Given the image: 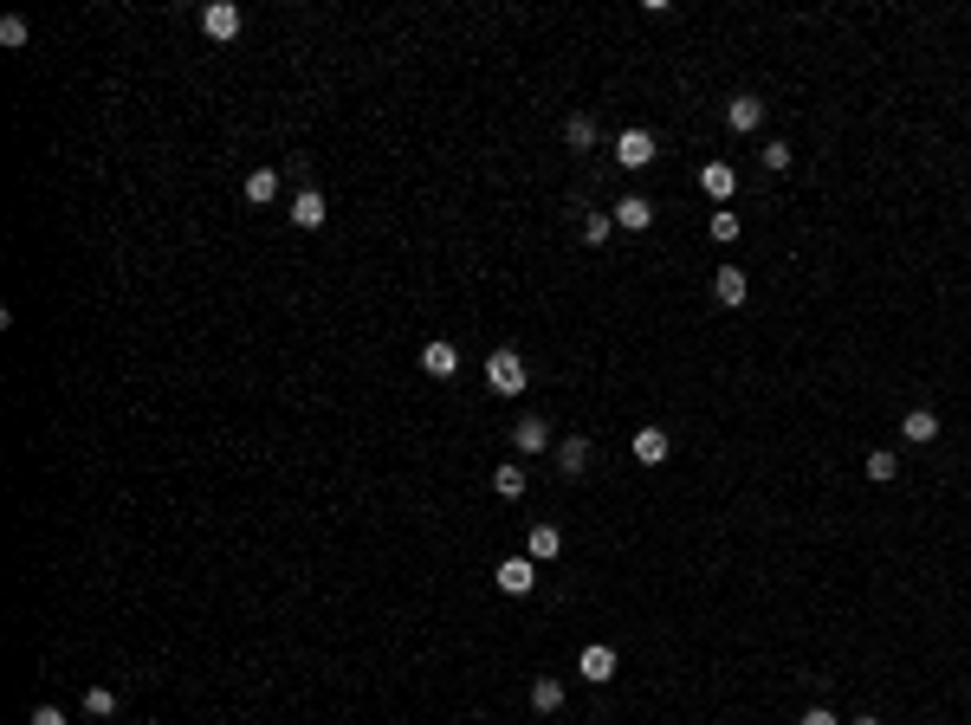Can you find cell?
Here are the masks:
<instances>
[{
    "label": "cell",
    "mask_w": 971,
    "mask_h": 725,
    "mask_svg": "<svg viewBox=\"0 0 971 725\" xmlns=\"http://www.w3.org/2000/svg\"><path fill=\"white\" fill-rule=\"evenodd\" d=\"M324 214H331V201L318 195V188H298V201H292V227H324Z\"/></svg>",
    "instance_id": "8fae6325"
},
{
    "label": "cell",
    "mask_w": 971,
    "mask_h": 725,
    "mask_svg": "<svg viewBox=\"0 0 971 725\" xmlns=\"http://www.w3.org/2000/svg\"><path fill=\"white\" fill-rule=\"evenodd\" d=\"M0 46H26V20H20V13H7V20H0Z\"/></svg>",
    "instance_id": "484cf974"
},
{
    "label": "cell",
    "mask_w": 971,
    "mask_h": 725,
    "mask_svg": "<svg viewBox=\"0 0 971 725\" xmlns=\"http://www.w3.org/2000/svg\"><path fill=\"white\" fill-rule=\"evenodd\" d=\"M667 454H674V441H667V428H641V434H635V460H641V467H661Z\"/></svg>",
    "instance_id": "9a60e30c"
},
{
    "label": "cell",
    "mask_w": 971,
    "mask_h": 725,
    "mask_svg": "<svg viewBox=\"0 0 971 725\" xmlns=\"http://www.w3.org/2000/svg\"><path fill=\"white\" fill-rule=\"evenodd\" d=\"M745 292H751V285H745V272H738V266H719V272H713V298H719L726 311L745 305Z\"/></svg>",
    "instance_id": "7c38bea8"
},
{
    "label": "cell",
    "mask_w": 971,
    "mask_h": 725,
    "mask_svg": "<svg viewBox=\"0 0 971 725\" xmlns=\"http://www.w3.org/2000/svg\"><path fill=\"white\" fill-rule=\"evenodd\" d=\"M713 240H719V246L738 240V214H732V208H713Z\"/></svg>",
    "instance_id": "603a6c76"
},
{
    "label": "cell",
    "mask_w": 971,
    "mask_h": 725,
    "mask_svg": "<svg viewBox=\"0 0 971 725\" xmlns=\"http://www.w3.org/2000/svg\"><path fill=\"white\" fill-rule=\"evenodd\" d=\"M201 33H208V39H234L240 33V7H234V0H214V7L201 13Z\"/></svg>",
    "instance_id": "9c48e42d"
},
{
    "label": "cell",
    "mask_w": 971,
    "mask_h": 725,
    "mask_svg": "<svg viewBox=\"0 0 971 725\" xmlns=\"http://www.w3.org/2000/svg\"><path fill=\"white\" fill-rule=\"evenodd\" d=\"M26 725H65V713H59V706H33V719H26Z\"/></svg>",
    "instance_id": "4316f807"
},
{
    "label": "cell",
    "mask_w": 971,
    "mask_h": 725,
    "mask_svg": "<svg viewBox=\"0 0 971 725\" xmlns=\"http://www.w3.org/2000/svg\"><path fill=\"white\" fill-rule=\"evenodd\" d=\"M700 188H706V201H713V208H726V201L738 195V175H732V162H706V169H700Z\"/></svg>",
    "instance_id": "52a82bcc"
},
{
    "label": "cell",
    "mask_w": 971,
    "mask_h": 725,
    "mask_svg": "<svg viewBox=\"0 0 971 725\" xmlns=\"http://www.w3.org/2000/svg\"><path fill=\"white\" fill-rule=\"evenodd\" d=\"M726 123H732V130H758V123H764V98H758V91H738V98L726 104Z\"/></svg>",
    "instance_id": "4fadbf2b"
},
{
    "label": "cell",
    "mask_w": 971,
    "mask_h": 725,
    "mask_svg": "<svg viewBox=\"0 0 971 725\" xmlns=\"http://www.w3.org/2000/svg\"><path fill=\"white\" fill-rule=\"evenodd\" d=\"M894 473H900V460L887 454V447H874V454H868V480H874V486H887Z\"/></svg>",
    "instance_id": "44dd1931"
},
{
    "label": "cell",
    "mask_w": 971,
    "mask_h": 725,
    "mask_svg": "<svg viewBox=\"0 0 971 725\" xmlns=\"http://www.w3.org/2000/svg\"><path fill=\"white\" fill-rule=\"evenodd\" d=\"M272 195H279V169H253V175H246V201H253V208H266Z\"/></svg>",
    "instance_id": "d6986e66"
},
{
    "label": "cell",
    "mask_w": 971,
    "mask_h": 725,
    "mask_svg": "<svg viewBox=\"0 0 971 725\" xmlns=\"http://www.w3.org/2000/svg\"><path fill=\"white\" fill-rule=\"evenodd\" d=\"M564 143L577 149V156H590V149L603 143V123H596L590 111H570V117H564Z\"/></svg>",
    "instance_id": "8992f818"
},
{
    "label": "cell",
    "mask_w": 971,
    "mask_h": 725,
    "mask_svg": "<svg viewBox=\"0 0 971 725\" xmlns=\"http://www.w3.org/2000/svg\"><path fill=\"white\" fill-rule=\"evenodd\" d=\"M492 583H499L505 596H531V583H538V564H531V557H505V564L492 570Z\"/></svg>",
    "instance_id": "3957f363"
},
{
    "label": "cell",
    "mask_w": 971,
    "mask_h": 725,
    "mask_svg": "<svg viewBox=\"0 0 971 725\" xmlns=\"http://www.w3.org/2000/svg\"><path fill=\"white\" fill-rule=\"evenodd\" d=\"M790 162H797V149H790V143H764V169H777V175H784Z\"/></svg>",
    "instance_id": "d4e9b609"
},
{
    "label": "cell",
    "mask_w": 971,
    "mask_h": 725,
    "mask_svg": "<svg viewBox=\"0 0 971 725\" xmlns=\"http://www.w3.org/2000/svg\"><path fill=\"white\" fill-rule=\"evenodd\" d=\"M421 369H428L434 382H447V376H454V369H460V350H454V344H441V337H434V344L421 350Z\"/></svg>",
    "instance_id": "2e32d148"
},
{
    "label": "cell",
    "mask_w": 971,
    "mask_h": 725,
    "mask_svg": "<svg viewBox=\"0 0 971 725\" xmlns=\"http://www.w3.org/2000/svg\"><path fill=\"white\" fill-rule=\"evenodd\" d=\"M557 551H564V531H557V525H531V538H525V557H531V564H551Z\"/></svg>",
    "instance_id": "5bb4252c"
},
{
    "label": "cell",
    "mask_w": 971,
    "mask_h": 725,
    "mask_svg": "<svg viewBox=\"0 0 971 725\" xmlns=\"http://www.w3.org/2000/svg\"><path fill=\"white\" fill-rule=\"evenodd\" d=\"M486 382H492V395H525V357L518 350H492L486 357Z\"/></svg>",
    "instance_id": "6da1fadb"
},
{
    "label": "cell",
    "mask_w": 971,
    "mask_h": 725,
    "mask_svg": "<svg viewBox=\"0 0 971 725\" xmlns=\"http://www.w3.org/2000/svg\"><path fill=\"white\" fill-rule=\"evenodd\" d=\"M577 674H583V680H596V687H609V680H615V648L590 641V648H583V661H577Z\"/></svg>",
    "instance_id": "ba28073f"
},
{
    "label": "cell",
    "mask_w": 971,
    "mask_h": 725,
    "mask_svg": "<svg viewBox=\"0 0 971 725\" xmlns=\"http://www.w3.org/2000/svg\"><path fill=\"white\" fill-rule=\"evenodd\" d=\"M531 706H538V713H564V680L538 674V680H531Z\"/></svg>",
    "instance_id": "ac0fdd59"
},
{
    "label": "cell",
    "mask_w": 971,
    "mask_h": 725,
    "mask_svg": "<svg viewBox=\"0 0 971 725\" xmlns=\"http://www.w3.org/2000/svg\"><path fill=\"white\" fill-rule=\"evenodd\" d=\"M654 149H661L654 130H622V136H615V162H622V169H648Z\"/></svg>",
    "instance_id": "7a4b0ae2"
},
{
    "label": "cell",
    "mask_w": 971,
    "mask_h": 725,
    "mask_svg": "<svg viewBox=\"0 0 971 725\" xmlns=\"http://www.w3.org/2000/svg\"><path fill=\"white\" fill-rule=\"evenodd\" d=\"M849 725H881V719H874V713H861V719H849Z\"/></svg>",
    "instance_id": "f1b7e54d"
},
{
    "label": "cell",
    "mask_w": 971,
    "mask_h": 725,
    "mask_svg": "<svg viewBox=\"0 0 971 725\" xmlns=\"http://www.w3.org/2000/svg\"><path fill=\"white\" fill-rule=\"evenodd\" d=\"M512 447H518V454H544V447H551V421H544V415H525L512 428Z\"/></svg>",
    "instance_id": "30bf717a"
},
{
    "label": "cell",
    "mask_w": 971,
    "mask_h": 725,
    "mask_svg": "<svg viewBox=\"0 0 971 725\" xmlns=\"http://www.w3.org/2000/svg\"><path fill=\"white\" fill-rule=\"evenodd\" d=\"M590 434H564V441H557V473H564V480H577V473H590Z\"/></svg>",
    "instance_id": "277c9868"
},
{
    "label": "cell",
    "mask_w": 971,
    "mask_h": 725,
    "mask_svg": "<svg viewBox=\"0 0 971 725\" xmlns=\"http://www.w3.org/2000/svg\"><path fill=\"white\" fill-rule=\"evenodd\" d=\"M609 227H615V214H583V240H590V246H603Z\"/></svg>",
    "instance_id": "cb8c5ba5"
},
{
    "label": "cell",
    "mask_w": 971,
    "mask_h": 725,
    "mask_svg": "<svg viewBox=\"0 0 971 725\" xmlns=\"http://www.w3.org/2000/svg\"><path fill=\"white\" fill-rule=\"evenodd\" d=\"M797 725H842V719H836V713H829V706H810V713H803Z\"/></svg>",
    "instance_id": "83f0119b"
},
{
    "label": "cell",
    "mask_w": 971,
    "mask_h": 725,
    "mask_svg": "<svg viewBox=\"0 0 971 725\" xmlns=\"http://www.w3.org/2000/svg\"><path fill=\"white\" fill-rule=\"evenodd\" d=\"M900 434H907L913 447L939 441V415H933V408H913V415H900Z\"/></svg>",
    "instance_id": "e0dca14e"
},
{
    "label": "cell",
    "mask_w": 971,
    "mask_h": 725,
    "mask_svg": "<svg viewBox=\"0 0 971 725\" xmlns=\"http://www.w3.org/2000/svg\"><path fill=\"white\" fill-rule=\"evenodd\" d=\"M609 214H615V227H628V234H648L654 227V201L648 195H622Z\"/></svg>",
    "instance_id": "5b68a950"
},
{
    "label": "cell",
    "mask_w": 971,
    "mask_h": 725,
    "mask_svg": "<svg viewBox=\"0 0 971 725\" xmlns=\"http://www.w3.org/2000/svg\"><path fill=\"white\" fill-rule=\"evenodd\" d=\"M85 713H91V719H111V713H117V693H111V687H85Z\"/></svg>",
    "instance_id": "7402d4cb"
},
{
    "label": "cell",
    "mask_w": 971,
    "mask_h": 725,
    "mask_svg": "<svg viewBox=\"0 0 971 725\" xmlns=\"http://www.w3.org/2000/svg\"><path fill=\"white\" fill-rule=\"evenodd\" d=\"M492 492L499 499H525V467H492Z\"/></svg>",
    "instance_id": "ffe728a7"
}]
</instances>
